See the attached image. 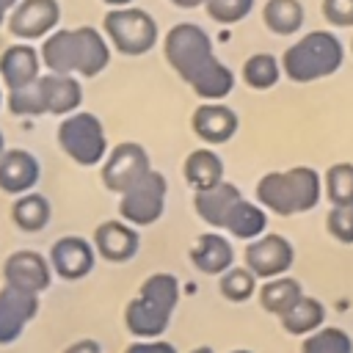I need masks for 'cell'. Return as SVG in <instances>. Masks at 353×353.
<instances>
[{
	"label": "cell",
	"mask_w": 353,
	"mask_h": 353,
	"mask_svg": "<svg viewBox=\"0 0 353 353\" xmlns=\"http://www.w3.org/2000/svg\"><path fill=\"white\" fill-rule=\"evenodd\" d=\"M163 55L168 66L207 102H221L234 88V74L212 52V41L204 28L193 22L174 25L163 39Z\"/></svg>",
	"instance_id": "6da1fadb"
},
{
	"label": "cell",
	"mask_w": 353,
	"mask_h": 353,
	"mask_svg": "<svg viewBox=\"0 0 353 353\" xmlns=\"http://www.w3.org/2000/svg\"><path fill=\"white\" fill-rule=\"evenodd\" d=\"M39 58L52 74L97 77L110 63V47L108 39L91 25L55 28L50 36H44Z\"/></svg>",
	"instance_id": "7a4b0ae2"
},
{
	"label": "cell",
	"mask_w": 353,
	"mask_h": 353,
	"mask_svg": "<svg viewBox=\"0 0 353 353\" xmlns=\"http://www.w3.org/2000/svg\"><path fill=\"white\" fill-rule=\"evenodd\" d=\"M256 204L273 215H301L317 207L323 199V179L309 165H295L290 171H268L256 182Z\"/></svg>",
	"instance_id": "3957f363"
},
{
	"label": "cell",
	"mask_w": 353,
	"mask_h": 353,
	"mask_svg": "<svg viewBox=\"0 0 353 353\" xmlns=\"http://www.w3.org/2000/svg\"><path fill=\"white\" fill-rule=\"evenodd\" d=\"M179 301V281L171 273H152L143 279L138 295L124 309V325L138 339H160L171 323Z\"/></svg>",
	"instance_id": "277c9868"
},
{
	"label": "cell",
	"mask_w": 353,
	"mask_h": 353,
	"mask_svg": "<svg viewBox=\"0 0 353 353\" xmlns=\"http://www.w3.org/2000/svg\"><path fill=\"white\" fill-rule=\"evenodd\" d=\"M342 41L328 30H312L287 47L281 55V72L292 83H314L334 74L342 66Z\"/></svg>",
	"instance_id": "5b68a950"
},
{
	"label": "cell",
	"mask_w": 353,
	"mask_h": 353,
	"mask_svg": "<svg viewBox=\"0 0 353 353\" xmlns=\"http://www.w3.org/2000/svg\"><path fill=\"white\" fill-rule=\"evenodd\" d=\"M102 36L121 52V55H143L157 44V22L149 11L124 6L113 8L102 19Z\"/></svg>",
	"instance_id": "8992f818"
},
{
	"label": "cell",
	"mask_w": 353,
	"mask_h": 353,
	"mask_svg": "<svg viewBox=\"0 0 353 353\" xmlns=\"http://www.w3.org/2000/svg\"><path fill=\"white\" fill-rule=\"evenodd\" d=\"M58 146L77 165H97L108 154L102 121L88 110H74L58 124Z\"/></svg>",
	"instance_id": "52a82bcc"
},
{
	"label": "cell",
	"mask_w": 353,
	"mask_h": 353,
	"mask_svg": "<svg viewBox=\"0 0 353 353\" xmlns=\"http://www.w3.org/2000/svg\"><path fill=\"white\" fill-rule=\"evenodd\" d=\"M165 193H168V182L160 171L149 168L135 185H130L124 193H119V215L124 223L130 226H149L154 221H160L163 210H165Z\"/></svg>",
	"instance_id": "ba28073f"
},
{
	"label": "cell",
	"mask_w": 353,
	"mask_h": 353,
	"mask_svg": "<svg viewBox=\"0 0 353 353\" xmlns=\"http://www.w3.org/2000/svg\"><path fill=\"white\" fill-rule=\"evenodd\" d=\"M243 259L256 279H276V276H284L295 259V248L292 243L284 237V234H276V232H265L259 234L256 240H251L243 251Z\"/></svg>",
	"instance_id": "9c48e42d"
},
{
	"label": "cell",
	"mask_w": 353,
	"mask_h": 353,
	"mask_svg": "<svg viewBox=\"0 0 353 353\" xmlns=\"http://www.w3.org/2000/svg\"><path fill=\"white\" fill-rule=\"evenodd\" d=\"M149 168H152V163H149V154L141 143H135V141L116 143L102 160V185L113 193H124Z\"/></svg>",
	"instance_id": "30bf717a"
},
{
	"label": "cell",
	"mask_w": 353,
	"mask_h": 353,
	"mask_svg": "<svg viewBox=\"0 0 353 353\" xmlns=\"http://www.w3.org/2000/svg\"><path fill=\"white\" fill-rule=\"evenodd\" d=\"M58 22H61L58 0H19L6 19L8 33L17 36L19 41L44 39L58 28Z\"/></svg>",
	"instance_id": "8fae6325"
},
{
	"label": "cell",
	"mask_w": 353,
	"mask_h": 353,
	"mask_svg": "<svg viewBox=\"0 0 353 353\" xmlns=\"http://www.w3.org/2000/svg\"><path fill=\"white\" fill-rule=\"evenodd\" d=\"M39 314V295L6 284L0 290V345L19 339L25 325Z\"/></svg>",
	"instance_id": "7c38bea8"
},
{
	"label": "cell",
	"mask_w": 353,
	"mask_h": 353,
	"mask_svg": "<svg viewBox=\"0 0 353 353\" xmlns=\"http://www.w3.org/2000/svg\"><path fill=\"white\" fill-rule=\"evenodd\" d=\"M36 97L41 105V116L52 113V116H69L80 108L83 102V85L77 77L72 74H39L36 77Z\"/></svg>",
	"instance_id": "4fadbf2b"
},
{
	"label": "cell",
	"mask_w": 353,
	"mask_h": 353,
	"mask_svg": "<svg viewBox=\"0 0 353 353\" xmlns=\"http://www.w3.org/2000/svg\"><path fill=\"white\" fill-rule=\"evenodd\" d=\"M47 262H50V270H55L61 279L77 281V279H83V276H88L94 270L97 254H94V245L85 237L66 234V237L52 243Z\"/></svg>",
	"instance_id": "5bb4252c"
},
{
	"label": "cell",
	"mask_w": 353,
	"mask_h": 353,
	"mask_svg": "<svg viewBox=\"0 0 353 353\" xmlns=\"http://www.w3.org/2000/svg\"><path fill=\"white\" fill-rule=\"evenodd\" d=\"M3 276H6V284L36 292V295L44 292L52 281L50 262L39 251H14L3 262Z\"/></svg>",
	"instance_id": "9a60e30c"
},
{
	"label": "cell",
	"mask_w": 353,
	"mask_h": 353,
	"mask_svg": "<svg viewBox=\"0 0 353 353\" xmlns=\"http://www.w3.org/2000/svg\"><path fill=\"white\" fill-rule=\"evenodd\" d=\"M237 124H240L237 113L223 102H204L190 116V130L196 132V138H201L210 146L232 141L237 132Z\"/></svg>",
	"instance_id": "2e32d148"
},
{
	"label": "cell",
	"mask_w": 353,
	"mask_h": 353,
	"mask_svg": "<svg viewBox=\"0 0 353 353\" xmlns=\"http://www.w3.org/2000/svg\"><path fill=\"white\" fill-rule=\"evenodd\" d=\"M94 254H99L108 262H130L138 254L141 237L135 232V226L124 223V221H105L94 229Z\"/></svg>",
	"instance_id": "e0dca14e"
},
{
	"label": "cell",
	"mask_w": 353,
	"mask_h": 353,
	"mask_svg": "<svg viewBox=\"0 0 353 353\" xmlns=\"http://www.w3.org/2000/svg\"><path fill=\"white\" fill-rule=\"evenodd\" d=\"M39 182V160L28 149H8L0 154V190L8 196L30 193Z\"/></svg>",
	"instance_id": "ac0fdd59"
},
{
	"label": "cell",
	"mask_w": 353,
	"mask_h": 353,
	"mask_svg": "<svg viewBox=\"0 0 353 353\" xmlns=\"http://www.w3.org/2000/svg\"><path fill=\"white\" fill-rule=\"evenodd\" d=\"M190 265L199 273L207 276H221L234 265V248L226 234L221 232H204L199 234L196 245L190 248Z\"/></svg>",
	"instance_id": "d6986e66"
},
{
	"label": "cell",
	"mask_w": 353,
	"mask_h": 353,
	"mask_svg": "<svg viewBox=\"0 0 353 353\" xmlns=\"http://www.w3.org/2000/svg\"><path fill=\"white\" fill-rule=\"evenodd\" d=\"M41 74V58L39 50L30 44H11L0 55V77L8 91L30 85Z\"/></svg>",
	"instance_id": "ffe728a7"
},
{
	"label": "cell",
	"mask_w": 353,
	"mask_h": 353,
	"mask_svg": "<svg viewBox=\"0 0 353 353\" xmlns=\"http://www.w3.org/2000/svg\"><path fill=\"white\" fill-rule=\"evenodd\" d=\"M240 199H243L240 188H237L234 182L221 179L218 185H212V188H207V190H196V196H193V210H196V215H199L204 223H210L212 229H221L223 221H226V215H229V210H232Z\"/></svg>",
	"instance_id": "44dd1931"
},
{
	"label": "cell",
	"mask_w": 353,
	"mask_h": 353,
	"mask_svg": "<svg viewBox=\"0 0 353 353\" xmlns=\"http://www.w3.org/2000/svg\"><path fill=\"white\" fill-rule=\"evenodd\" d=\"M265 226H268V212H265L256 201L240 199V201L229 210V215H226L221 232L232 234L234 240L251 243V240H256L259 234H265Z\"/></svg>",
	"instance_id": "7402d4cb"
},
{
	"label": "cell",
	"mask_w": 353,
	"mask_h": 353,
	"mask_svg": "<svg viewBox=\"0 0 353 353\" xmlns=\"http://www.w3.org/2000/svg\"><path fill=\"white\" fill-rule=\"evenodd\" d=\"M279 323L287 334L306 336V334L317 331L325 323V306L312 295H301L284 314H279Z\"/></svg>",
	"instance_id": "603a6c76"
},
{
	"label": "cell",
	"mask_w": 353,
	"mask_h": 353,
	"mask_svg": "<svg viewBox=\"0 0 353 353\" xmlns=\"http://www.w3.org/2000/svg\"><path fill=\"white\" fill-rule=\"evenodd\" d=\"M182 174L193 190H207L223 179V160L212 149H196L185 157Z\"/></svg>",
	"instance_id": "cb8c5ba5"
},
{
	"label": "cell",
	"mask_w": 353,
	"mask_h": 353,
	"mask_svg": "<svg viewBox=\"0 0 353 353\" xmlns=\"http://www.w3.org/2000/svg\"><path fill=\"white\" fill-rule=\"evenodd\" d=\"M256 295H259V306L279 317L303 295V290H301V281H295L284 273L276 279H265V284L256 287Z\"/></svg>",
	"instance_id": "d4e9b609"
},
{
	"label": "cell",
	"mask_w": 353,
	"mask_h": 353,
	"mask_svg": "<svg viewBox=\"0 0 353 353\" xmlns=\"http://www.w3.org/2000/svg\"><path fill=\"white\" fill-rule=\"evenodd\" d=\"M262 22L276 36L298 33L303 25V6L301 0H268L262 8Z\"/></svg>",
	"instance_id": "484cf974"
},
{
	"label": "cell",
	"mask_w": 353,
	"mask_h": 353,
	"mask_svg": "<svg viewBox=\"0 0 353 353\" xmlns=\"http://www.w3.org/2000/svg\"><path fill=\"white\" fill-rule=\"evenodd\" d=\"M50 201L41 193H22L11 204V218L22 232H41L50 223Z\"/></svg>",
	"instance_id": "4316f807"
},
{
	"label": "cell",
	"mask_w": 353,
	"mask_h": 353,
	"mask_svg": "<svg viewBox=\"0 0 353 353\" xmlns=\"http://www.w3.org/2000/svg\"><path fill=\"white\" fill-rule=\"evenodd\" d=\"M281 80V66L270 52H254L243 63V83L254 91H268Z\"/></svg>",
	"instance_id": "83f0119b"
},
{
	"label": "cell",
	"mask_w": 353,
	"mask_h": 353,
	"mask_svg": "<svg viewBox=\"0 0 353 353\" xmlns=\"http://www.w3.org/2000/svg\"><path fill=\"white\" fill-rule=\"evenodd\" d=\"M320 179H323V193L331 201V207L353 204V163H334Z\"/></svg>",
	"instance_id": "f1b7e54d"
},
{
	"label": "cell",
	"mask_w": 353,
	"mask_h": 353,
	"mask_svg": "<svg viewBox=\"0 0 353 353\" xmlns=\"http://www.w3.org/2000/svg\"><path fill=\"white\" fill-rule=\"evenodd\" d=\"M301 353H353V339L336 325H320L303 336Z\"/></svg>",
	"instance_id": "f546056e"
},
{
	"label": "cell",
	"mask_w": 353,
	"mask_h": 353,
	"mask_svg": "<svg viewBox=\"0 0 353 353\" xmlns=\"http://www.w3.org/2000/svg\"><path fill=\"white\" fill-rule=\"evenodd\" d=\"M218 292L226 301H232V303H243V301L254 298V292H256V276L248 268H234L232 265L226 273H221Z\"/></svg>",
	"instance_id": "4dcf8cb0"
},
{
	"label": "cell",
	"mask_w": 353,
	"mask_h": 353,
	"mask_svg": "<svg viewBox=\"0 0 353 353\" xmlns=\"http://www.w3.org/2000/svg\"><path fill=\"white\" fill-rule=\"evenodd\" d=\"M207 14L221 25H234L248 17L254 8V0H204Z\"/></svg>",
	"instance_id": "1f68e13d"
},
{
	"label": "cell",
	"mask_w": 353,
	"mask_h": 353,
	"mask_svg": "<svg viewBox=\"0 0 353 353\" xmlns=\"http://www.w3.org/2000/svg\"><path fill=\"white\" fill-rule=\"evenodd\" d=\"M325 232L350 245L353 243V204H342V207H331L328 215H325Z\"/></svg>",
	"instance_id": "d6a6232c"
},
{
	"label": "cell",
	"mask_w": 353,
	"mask_h": 353,
	"mask_svg": "<svg viewBox=\"0 0 353 353\" xmlns=\"http://www.w3.org/2000/svg\"><path fill=\"white\" fill-rule=\"evenodd\" d=\"M323 17L334 28H353V0H323Z\"/></svg>",
	"instance_id": "836d02e7"
},
{
	"label": "cell",
	"mask_w": 353,
	"mask_h": 353,
	"mask_svg": "<svg viewBox=\"0 0 353 353\" xmlns=\"http://www.w3.org/2000/svg\"><path fill=\"white\" fill-rule=\"evenodd\" d=\"M124 353H176V347L165 339H138Z\"/></svg>",
	"instance_id": "e575fe53"
},
{
	"label": "cell",
	"mask_w": 353,
	"mask_h": 353,
	"mask_svg": "<svg viewBox=\"0 0 353 353\" xmlns=\"http://www.w3.org/2000/svg\"><path fill=\"white\" fill-rule=\"evenodd\" d=\"M63 353H102V347H99L97 339H77V342H72Z\"/></svg>",
	"instance_id": "d590c367"
},
{
	"label": "cell",
	"mask_w": 353,
	"mask_h": 353,
	"mask_svg": "<svg viewBox=\"0 0 353 353\" xmlns=\"http://www.w3.org/2000/svg\"><path fill=\"white\" fill-rule=\"evenodd\" d=\"M19 0H0V28L6 25V19H8V14H11V8L17 6Z\"/></svg>",
	"instance_id": "8d00e7d4"
},
{
	"label": "cell",
	"mask_w": 353,
	"mask_h": 353,
	"mask_svg": "<svg viewBox=\"0 0 353 353\" xmlns=\"http://www.w3.org/2000/svg\"><path fill=\"white\" fill-rule=\"evenodd\" d=\"M176 8H199V6H204V0H171Z\"/></svg>",
	"instance_id": "74e56055"
},
{
	"label": "cell",
	"mask_w": 353,
	"mask_h": 353,
	"mask_svg": "<svg viewBox=\"0 0 353 353\" xmlns=\"http://www.w3.org/2000/svg\"><path fill=\"white\" fill-rule=\"evenodd\" d=\"M102 3H108L110 8H124V6H130L132 0H102Z\"/></svg>",
	"instance_id": "f35d334b"
},
{
	"label": "cell",
	"mask_w": 353,
	"mask_h": 353,
	"mask_svg": "<svg viewBox=\"0 0 353 353\" xmlns=\"http://www.w3.org/2000/svg\"><path fill=\"white\" fill-rule=\"evenodd\" d=\"M190 353H212V347H207V345H201V347H193Z\"/></svg>",
	"instance_id": "ab89813d"
},
{
	"label": "cell",
	"mask_w": 353,
	"mask_h": 353,
	"mask_svg": "<svg viewBox=\"0 0 353 353\" xmlns=\"http://www.w3.org/2000/svg\"><path fill=\"white\" fill-rule=\"evenodd\" d=\"M6 152V141H3V132H0V154Z\"/></svg>",
	"instance_id": "60d3db41"
},
{
	"label": "cell",
	"mask_w": 353,
	"mask_h": 353,
	"mask_svg": "<svg viewBox=\"0 0 353 353\" xmlns=\"http://www.w3.org/2000/svg\"><path fill=\"white\" fill-rule=\"evenodd\" d=\"M229 353H254V350H229Z\"/></svg>",
	"instance_id": "b9f144b4"
},
{
	"label": "cell",
	"mask_w": 353,
	"mask_h": 353,
	"mask_svg": "<svg viewBox=\"0 0 353 353\" xmlns=\"http://www.w3.org/2000/svg\"><path fill=\"white\" fill-rule=\"evenodd\" d=\"M0 105H3V91H0Z\"/></svg>",
	"instance_id": "7bdbcfd3"
},
{
	"label": "cell",
	"mask_w": 353,
	"mask_h": 353,
	"mask_svg": "<svg viewBox=\"0 0 353 353\" xmlns=\"http://www.w3.org/2000/svg\"><path fill=\"white\" fill-rule=\"evenodd\" d=\"M350 50H353V41H350Z\"/></svg>",
	"instance_id": "ee69618b"
}]
</instances>
